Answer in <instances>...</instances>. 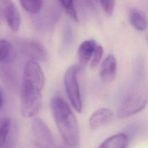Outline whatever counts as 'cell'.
Instances as JSON below:
<instances>
[{
    "label": "cell",
    "mask_w": 148,
    "mask_h": 148,
    "mask_svg": "<svg viewBox=\"0 0 148 148\" xmlns=\"http://www.w3.org/2000/svg\"><path fill=\"white\" fill-rule=\"evenodd\" d=\"M148 101V86L142 65H139L122 97L117 115L124 119L142 110Z\"/></svg>",
    "instance_id": "cell-1"
},
{
    "label": "cell",
    "mask_w": 148,
    "mask_h": 148,
    "mask_svg": "<svg viewBox=\"0 0 148 148\" xmlns=\"http://www.w3.org/2000/svg\"><path fill=\"white\" fill-rule=\"evenodd\" d=\"M51 112L64 143L76 148L80 142L79 127L77 119L66 101L59 95L50 100Z\"/></svg>",
    "instance_id": "cell-2"
},
{
    "label": "cell",
    "mask_w": 148,
    "mask_h": 148,
    "mask_svg": "<svg viewBox=\"0 0 148 148\" xmlns=\"http://www.w3.org/2000/svg\"><path fill=\"white\" fill-rule=\"evenodd\" d=\"M42 103L41 91L22 83L20 94V110L23 116L31 117L40 109Z\"/></svg>",
    "instance_id": "cell-3"
},
{
    "label": "cell",
    "mask_w": 148,
    "mask_h": 148,
    "mask_svg": "<svg viewBox=\"0 0 148 148\" xmlns=\"http://www.w3.org/2000/svg\"><path fill=\"white\" fill-rule=\"evenodd\" d=\"M31 134L32 141L38 148H68L65 143H57L49 128L40 118L32 120Z\"/></svg>",
    "instance_id": "cell-4"
},
{
    "label": "cell",
    "mask_w": 148,
    "mask_h": 148,
    "mask_svg": "<svg viewBox=\"0 0 148 148\" xmlns=\"http://www.w3.org/2000/svg\"><path fill=\"white\" fill-rule=\"evenodd\" d=\"M79 72L77 65H71L65 73L64 85L71 105L76 111L80 113L82 110V101L77 80Z\"/></svg>",
    "instance_id": "cell-5"
},
{
    "label": "cell",
    "mask_w": 148,
    "mask_h": 148,
    "mask_svg": "<svg viewBox=\"0 0 148 148\" xmlns=\"http://www.w3.org/2000/svg\"><path fill=\"white\" fill-rule=\"evenodd\" d=\"M18 138V129L8 117L0 119V148H14Z\"/></svg>",
    "instance_id": "cell-6"
},
{
    "label": "cell",
    "mask_w": 148,
    "mask_h": 148,
    "mask_svg": "<svg viewBox=\"0 0 148 148\" xmlns=\"http://www.w3.org/2000/svg\"><path fill=\"white\" fill-rule=\"evenodd\" d=\"M21 51L31 60L44 62L47 60L48 53L44 46L39 41L31 39H24L18 41Z\"/></svg>",
    "instance_id": "cell-7"
},
{
    "label": "cell",
    "mask_w": 148,
    "mask_h": 148,
    "mask_svg": "<svg viewBox=\"0 0 148 148\" xmlns=\"http://www.w3.org/2000/svg\"><path fill=\"white\" fill-rule=\"evenodd\" d=\"M22 83L30 85L39 90L43 89L45 76L38 62L29 60L25 64Z\"/></svg>",
    "instance_id": "cell-8"
},
{
    "label": "cell",
    "mask_w": 148,
    "mask_h": 148,
    "mask_svg": "<svg viewBox=\"0 0 148 148\" xmlns=\"http://www.w3.org/2000/svg\"><path fill=\"white\" fill-rule=\"evenodd\" d=\"M2 13L10 29L17 31L21 24V16L15 3L12 1H3Z\"/></svg>",
    "instance_id": "cell-9"
},
{
    "label": "cell",
    "mask_w": 148,
    "mask_h": 148,
    "mask_svg": "<svg viewBox=\"0 0 148 148\" xmlns=\"http://www.w3.org/2000/svg\"><path fill=\"white\" fill-rule=\"evenodd\" d=\"M96 46V41L94 39L84 40L79 45L77 50L78 64L77 65L79 71L87 65L92 57Z\"/></svg>",
    "instance_id": "cell-10"
},
{
    "label": "cell",
    "mask_w": 148,
    "mask_h": 148,
    "mask_svg": "<svg viewBox=\"0 0 148 148\" xmlns=\"http://www.w3.org/2000/svg\"><path fill=\"white\" fill-rule=\"evenodd\" d=\"M117 62L113 55H109L103 61L99 71L100 78L103 82H112L116 75Z\"/></svg>",
    "instance_id": "cell-11"
},
{
    "label": "cell",
    "mask_w": 148,
    "mask_h": 148,
    "mask_svg": "<svg viewBox=\"0 0 148 148\" xmlns=\"http://www.w3.org/2000/svg\"><path fill=\"white\" fill-rule=\"evenodd\" d=\"M113 117L112 110L107 108H101L95 111L89 119L91 128H98L109 122Z\"/></svg>",
    "instance_id": "cell-12"
},
{
    "label": "cell",
    "mask_w": 148,
    "mask_h": 148,
    "mask_svg": "<svg viewBox=\"0 0 148 148\" xmlns=\"http://www.w3.org/2000/svg\"><path fill=\"white\" fill-rule=\"evenodd\" d=\"M128 18L131 24L136 30L143 31L146 29L148 24L147 17L140 10L136 8L130 9Z\"/></svg>",
    "instance_id": "cell-13"
},
{
    "label": "cell",
    "mask_w": 148,
    "mask_h": 148,
    "mask_svg": "<svg viewBox=\"0 0 148 148\" xmlns=\"http://www.w3.org/2000/svg\"><path fill=\"white\" fill-rule=\"evenodd\" d=\"M128 136L124 133H119L109 136L98 148H127Z\"/></svg>",
    "instance_id": "cell-14"
},
{
    "label": "cell",
    "mask_w": 148,
    "mask_h": 148,
    "mask_svg": "<svg viewBox=\"0 0 148 148\" xmlns=\"http://www.w3.org/2000/svg\"><path fill=\"white\" fill-rule=\"evenodd\" d=\"M14 56V49L11 43L5 39H0V62H11Z\"/></svg>",
    "instance_id": "cell-15"
},
{
    "label": "cell",
    "mask_w": 148,
    "mask_h": 148,
    "mask_svg": "<svg viewBox=\"0 0 148 148\" xmlns=\"http://www.w3.org/2000/svg\"><path fill=\"white\" fill-rule=\"evenodd\" d=\"M20 3L27 12L35 14L40 10L43 2L42 1H20Z\"/></svg>",
    "instance_id": "cell-16"
},
{
    "label": "cell",
    "mask_w": 148,
    "mask_h": 148,
    "mask_svg": "<svg viewBox=\"0 0 148 148\" xmlns=\"http://www.w3.org/2000/svg\"><path fill=\"white\" fill-rule=\"evenodd\" d=\"M59 3L67 14L73 20L77 22L79 18L74 2L73 1L61 0L59 1Z\"/></svg>",
    "instance_id": "cell-17"
},
{
    "label": "cell",
    "mask_w": 148,
    "mask_h": 148,
    "mask_svg": "<svg viewBox=\"0 0 148 148\" xmlns=\"http://www.w3.org/2000/svg\"><path fill=\"white\" fill-rule=\"evenodd\" d=\"M103 54V47L100 45H97L90 62V68L92 69H95L97 67V66L101 62Z\"/></svg>",
    "instance_id": "cell-18"
},
{
    "label": "cell",
    "mask_w": 148,
    "mask_h": 148,
    "mask_svg": "<svg viewBox=\"0 0 148 148\" xmlns=\"http://www.w3.org/2000/svg\"><path fill=\"white\" fill-rule=\"evenodd\" d=\"M115 1L112 0H106V1H101L100 3L101 6L104 11V12L106 14V15L110 16H111L115 8Z\"/></svg>",
    "instance_id": "cell-19"
},
{
    "label": "cell",
    "mask_w": 148,
    "mask_h": 148,
    "mask_svg": "<svg viewBox=\"0 0 148 148\" xmlns=\"http://www.w3.org/2000/svg\"><path fill=\"white\" fill-rule=\"evenodd\" d=\"M2 103H3V97H2V92L0 90V109L2 106Z\"/></svg>",
    "instance_id": "cell-20"
},
{
    "label": "cell",
    "mask_w": 148,
    "mask_h": 148,
    "mask_svg": "<svg viewBox=\"0 0 148 148\" xmlns=\"http://www.w3.org/2000/svg\"><path fill=\"white\" fill-rule=\"evenodd\" d=\"M147 43H148V36H147Z\"/></svg>",
    "instance_id": "cell-21"
}]
</instances>
